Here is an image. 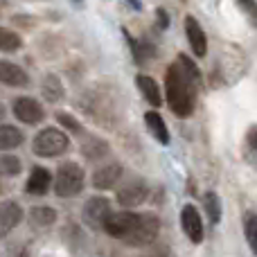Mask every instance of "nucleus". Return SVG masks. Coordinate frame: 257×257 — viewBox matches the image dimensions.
<instances>
[{"instance_id":"obj_1","label":"nucleus","mask_w":257,"mask_h":257,"mask_svg":"<svg viewBox=\"0 0 257 257\" xmlns=\"http://www.w3.org/2000/svg\"><path fill=\"white\" fill-rule=\"evenodd\" d=\"M201 84V77L187 72L181 63H172L165 72V95H167L169 111L178 117H187L194 111L196 102V86Z\"/></svg>"},{"instance_id":"obj_2","label":"nucleus","mask_w":257,"mask_h":257,"mask_svg":"<svg viewBox=\"0 0 257 257\" xmlns=\"http://www.w3.org/2000/svg\"><path fill=\"white\" fill-rule=\"evenodd\" d=\"M70 149V136L57 126H45L32 140V151L39 158H57Z\"/></svg>"},{"instance_id":"obj_3","label":"nucleus","mask_w":257,"mask_h":257,"mask_svg":"<svg viewBox=\"0 0 257 257\" xmlns=\"http://www.w3.org/2000/svg\"><path fill=\"white\" fill-rule=\"evenodd\" d=\"M84 183L86 176L81 165L72 163V160L61 163L57 169V176H54V194L59 199H72V196H77L84 190Z\"/></svg>"},{"instance_id":"obj_4","label":"nucleus","mask_w":257,"mask_h":257,"mask_svg":"<svg viewBox=\"0 0 257 257\" xmlns=\"http://www.w3.org/2000/svg\"><path fill=\"white\" fill-rule=\"evenodd\" d=\"M160 232V219L156 217V214H140V219H138L136 228H133V232L126 237V244L128 246H149L156 241V237H158Z\"/></svg>"},{"instance_id":"obj_5","label":"nucleus","mask_w":257,"mask_h":257,"mask_svg":"<svg viewBox=\"0 0 257 257\" xmlns=\"http://www.w3.org/2000/svg\"><path fill=\"white\" fill-rule=\"evenodd\" d=\"M111 214H113L111 212V201H108L106 196H93V199L86 201L81 217H84L86 226H90L93 230H102V228L106 226V221H108Z\"/></svg>"},{"instance_id":"obj_6","label":"nucleus","mask_w":257,"mask_h":257,"mask_svg":"<svg viewBox=\"0 0 257 257\" xmlns=\"http://www.w3.org/2000/svg\"><path fill=\"white\" fill-rule=\"evenodd\" d=\"M12 111L16 115V120H21L23 124H30V126H36L45 120L43 104L34 97H16L12 104Z\"/></svg>"},{"instance_id":"obj_7","label":"nucleus","mask_w":257,"mask_h":257,"mask_svg":"<svg viewBox=\"0 0 257 257\" xmlns=\"http://www.w3.org/2000/svg\"><path fill=\"white\" fill-rule=\"evenodd\" d=\"M147 196H149L147 183L142 178H133V181H128L126 185H122L117 190V203L122 208H138V205H142L147 201Z\"/></svg>"},{"instance_id":"obj_8","label":"nucleus","mask_w":257,"mask_h":257,"mask_svg":"<svg viewBox=\"0 0 257 257\" xmlns=\"http://www.w3.org/2000/svg\"><path fill=\"white\" fill-rule=\"evenodd\" d=\"M138 219H140V214H136V212H113L111 217H108L104 230H106L111 237H115V239L124 241L126 237L133 232Z\"/></svg>"},{"instance_id":"obj_9","label":"nucleus","mask_w":257,"mask_h":257,"mask_svg":"<svg viewBox=\"0 0 257 257\" xmlns=\"http://www.w3.org/2000/svg\"><path fill=\"white\" fill-rule=\"evenodd\" d=\"M181 226H183V232L187 235V239L192 244H201L203 241V219H201L199 210L194 205L187 203L185 208L181 210Z\"/></svg>"},{"instance_id":"obj_10","label":"nucleus","mask_w":257,"mask_h":257,"mask_svg":"<svg viewBox=\"0 0 257 257\" xmlns=\"http://www.w3.org/2000/svg\"><path fill=\"white\" fill-rule=\"evenodd\" d=\"M185 36L196 57H205L208 54V36H205V30L201 27V23L194 16H185Z\"/></svg>"},{"instance_id":"obj_11","label":"nucleus","mask_w":257,"mask_h":257,"mask_svg":"<svg viewBox=\"0 0 257 257\" xmlns=\"http://www.w3.org/2000/svg\"><path fill=\"white\" fill-rule=\"evenodd\" d=\"M0 84L9 86V88H27L30 86V77H27V72L18 63L0 59Z\"/></svg>"},{"instance_id":"obj_12","label":"nucleus","mask_w":257,"mask_h":257,"mask_svg":"<svg viewBox=\"0 0 257 257\" xmlns=\"http://www.w3.org/2000/svg\"><path fill=\"white\" fill-rule=\"evenodd\" d=\"M23 221V208L16 201H3L0 203V239L7 237L18 223Z\"/></svg>"},{"instance_id":"obj_13","label":"nucleus","mask_w":257,"mask_h":257,"mask_svg":"<svg viewBox=\"0 0 257 257\" xmlns=\"http://www.w3.org/2000/svg\"><path fill=\"white\" fill-rule=\"evenodd\" d=\"M50 185H52V172H50V169H45V167H39V165H36V167H32L30 178H27V183H25V192H27V194L43 196V194H48Z\"/></svg>"},{"instance_id":"obj_14","label":"nucleus","mask_w":257,"mask_h":257,"mask_svg":"<svg viewBox=\"0 0 257 257\" xmlns=\"http://www.w3.org/2000/svg\"><path fill=\"white\" fill-rule=\"evenodd\" d=\"M122 165L111 163V165H104L99 167L97 172L93 174V187L95 190H111V187L117 185V181L122 178Z\"/></svg>"},{"instance_id":"obj_15","label":"nucleus","mask_w":257,"mask_h":257,"mask_svg":"<svg viewBox=\"0 0 257 257\" xmlns=\"http://www.w3.org/2000/svg\"><path fill=\"white\" fill-rule=\"evenodd\" d=\"M145 124H147V128H149V133L160 142V145L167 147L169 142H172V138H169V128H167L163 115H160L158 111H147L145 113Z\"/></svg>"},{"instance_id":"obj_16","label":"nucleus","mask_w":257,"mask_h":257,"mask_svg":"<svg viewBox=\"0 0 257 257\" xmlns=\"http://www.w3.org/2000/svg\"><path fill=\"white\" fill-rule=\"evenodd\" d=\"M136 86H138V90L142 93V97H145L147 104H151L154 108H158L160 104H163V97H160V88H158V84H156L154 77H149V75H138V77H136Z\"/></svg>"},{"instance_id":"obj_17","label":"nucleus","mask_w":257,"mask_h":257,"mask_svg":"<svg viewBox=\"0 0 257 257\" xmlns=\"http://www.w3.org/2000/svg\"><path fill=\"white\" fill-rule=\"evenodd\" d=\"M25 142V136L14 124H0V151H12Z\"/></svg>"},{"instance_id":"obj_18","label":"nucleus","mask_w":257,"mask_h":257,"mask_svg":"<svg viewBox=\"0 0 257 257\" xmlns=\"http://www.w3.org/2000/svg\"><path fill=\"white\" fill-rule=\"evenodd\" d=\"M30 221L39 228H48L57 221V210L50 208V205H39V208L30 210Z\"/></svg>"},{"instance_id":"obj_19","label":"nucleus","mask_w":257,"mask_h":257,"mask_svg":"<svg viewBox=\"0 0 257 257\" xmlns=\"http://www.w3.org/2000/svg\"><path fill=\"white\" fill-rule=\"evenodd\" d=\"M23 48V39L16 34L14 30H7V27H0V52H18Z\"/></svg>"},{"instance_id":"obj_20","label":"nucleus","mask_w":257,"mask_h":257,"mask_svg":"<svg viewBox=\"0 0 257 257\" xmlns=\"http://www.w3.org/2000/svg\"><path fill=\"white\" fill-rule=\"evenodd\" d=\"M203 205H205V212H208L210 221H212V223L221 221V199H219L217 192H205Z\"/></svg>"},{"instance_id":"obj_21","label":"nucleus","mask_w":257,"mask_h":257,"mask_svg":"<svg viewBox=\"0 0 257 257\" xmlns=\"http://www.w3.org/2000/svg\"><path fill=\"white\" fill-rule=\"evenodd\" d=\"M43 95H45L48 102H59V99H61L63 88H61V84H59V79L54 75H50V77L43 79Z\"/></svg>"},{"instance_id":"obj_22","label":"nucleus","mask_w":257,"mask_h":257,"mask_svg":"<svg viewBox=\"0 0 257 257\" xmlns=\"http://www.w3.org/2000/svg\"><path fill=\"white\" fill-rule=\"evenodd\" d=\"M23 169L21 160L16 158V156H0V176H18Z\"/></svg>"},{"instance_id":"obj_23","label":"nucleus","mask_w":257,"mask_h":257,"mask_svg":"<svg viewBox=\"0 0 257 257\" xmlns=\"http://www.w3.org/2000/svg\"><path fill=\"white\" fill-rule=\"evenodd\" d=\"M244 232H246V241H248L250 250L257 255V214H246Z\"/></svg>"},{"instance_id":"obj_24","label":"nucleus","mask_w":257,"mask_h":257,"mask_svg":"<svg viewBox=\"0 0 257 257\" xmlns=\"http://www.w3.org/2000/svg\"><path fill=\"white\" fill-rule=\"evenodd\" d=\"M81 151H84L90 160H95V158H99L104 151H108V147L104 145L102 140H97V138H86V142L81 145Z\"/></svg>"},{"instance_id":"obj_25","label":"nucleus","mask_w":257,"mask_h":257,"mask_svg":"<svg viewBox=\"0 0 257 257\" xmlns=\"http://www.w3.org/2000/svg\"><path fill=\"white\" fill-rule=\"evenodd\" d=\"M235 3L244 12V16L250 21V25L257 27V0H235Z\"/></svg>"},{"instance_id":"obj_26","label":"nucleus","mask_w":257,"mask_h":257,"mask_svg":"<svg viewBox=\"0 0 257 257\" xmlns=\"http://www.w3.org/2000/svg\"><path fill=\"white\" fill-rule=\"evenodd\" d=\"M57 120H59V124L66 126L70 133H81V131H84L79 122L75 120V115H70V113H66V111H59L57 113Z\"/></svg>"},{"instance_id":"obj_27","label":"nucleus","mask_w":257,"mask_h":257,"mask_svg":"<svg viewBox=\"0 0 257 257\" xmlns=\"http://www.w3.org/2000/svg\"><path fill=\"white\" fill-rule=\"evenodd\" d=\"M156 18H158V27H160V30H167V27H169V16H167V12H165L163 7L156 9Z\"/></svg>"},{"instance_id":"obj_28","label":"nucleus","mask_w":257,"mask_h":257,"mask_svg":"<svg viewBox=\"0 0 257 257\" xmlns=\"http://www.w3.org/2000/svg\"><path fill=\"white\" fill-rule=\"evenodd\" d=\"M246 142H248L250 149L257 151V124H253L248 128V133H246Z\"/></svg>"},{"instance_id":"obj_29","label":"nucleus","mask_w":257,"mask_h":257,"mask_svg":"<svg viewBox=\"0 0 257 257\" xmlns=\"http://www.w3.org/2000/svg\"><path fill=\"white\" fill-rule=\"evenodd\" d=\"M126 3L131 5V7L136 9V12H140V9H142V3H140V0H126Z\"/></svg>"},{"instance_id":"obj_30","label":"nucleus","mask_w":257,"mask_h":257,"mask_svg":"<svg viewBox=\"0 0 257 257\" xmlns=\"http://www.w3.org/2000/svg\"><path fill=\"white\" fill-rule=\"evenodd\" d=\"M5 115H7V108H5V104L0 102V120H5Z\"/></svg>"},{"instance_id":"obj_31","label":"nucleus","mask_w":257,"mask_h":257,"mask_svg":"<svg viewBox=\"0 0 257 257\" xmlns=\"http://www.w3.org/2000/svg\"><path fill=\"white\" fill-rule=\"evenodd\" d=\"M72 5H75V7H81V5H84V0H72Z\"/></svg>"}]
</instances>
